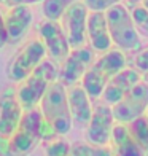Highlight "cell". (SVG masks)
<instances>
[{
  "mask_svg": "<svg viewBox=\"0 0 148 156\" xmlns=\"http://www.w3.org/2000/svg\"><path fill=\"white\" fill-rule=\"evenodd\" d=\"M126 64H128V61H126V56L121 49H108V51L102 53L100 58L94 59L88 72L81 78V86L93 101L100 99L111 76L116 75L119 70H123Z\"/></svg>",
  "mask_w": 148,
  "mask_h": 156,
  "instance_id": "6da1fadb",
  "label": "cell"
},
{
  "mask_svg": "<svg viewBox=\"0 0 148 156\" xmlns=\"http://www.w3.org/2000/svg\"><path fill=\"white\" fill-rule=\"evenodd\" d=\"M41 115L45 121L56 131L58 136H65L72 129V116L69 108L67 86L61 80H56L48 86L41 97Z\"/></svg>",
  "mask_w": 148,
  "mask_h": 156,
  "instance_id": "7a4b0ae2",
  "label": "cell"
},
{
  "mask_svg": "<svg viewBox=\"0 0 148 156\" xmlns=\"http://www.w3.org/2000/svg\"><path fill=\"white\" fill-rule=\"evenodd\" d=\"M110 38L118 49L123 53H136L142 48L140 34L132 21L131 10L123 3H118L105 11Z\"/></svg>",
  "mask_w": 148,
  "mask_h": 156,
  "instance_id": "3957f363",
  "label": "cell"
},
{
  "mask_svg": "<svg viewBox=\"0 0 148 156\" xmlns=\"http://www.w3.org/2000/svg\"><path fill=\"white\" fill-rule=\"evenodd\" d=\"M59 78V69L53 61H41L32 72L23 80V84L16 91V97L23 110H30L37 105L48 86Z\"/></svg>",
  "mask_w": 148,
  "mask_h": 156,
  "instance_id": "277c9868",
  "label": "cell"
},
{
  "mask_svg": "<svg viewBox=\"0 0 148 156\" xmlns=\"http://www.w3.org/2000/svg\"><path fill=\"white\" fill-rule=\"evenodd\" d=\"M41 127H43V115L37 108L24 110L21 121L8 139V154L21 156L32 151L41 140Z\"/></svg>",
  "mask_w": 148,
  "mask_h": 156,
  "instance_id": "5b68a950",
  "label": "cell"
},
{
  "mask_svg": "<svg viewBox=\"0 0 148 156\" xmlns=\"http://www.w3.org/2000/svg\"><path fill=\"white\" fill-rule=\"evenodd\" d=\"M148 108V84L139 81L121 101L111 105L113 118L116 123L129 124L136 118L145 115Z\"/></svg>",
  "mask_w": 148,
  "mask_h": 156,
  "instance_id": "8992f818",
  "label": "cell"
},
{
  "mask_svg": "<svg viewBox=\"0 0 148 156\" xmlns=\"http://www.w3.org/2000/svg\"><path fill=\"white\" fill-rule=\"evenodd\" d=\"M89 10L84 2L75 0L72 2L64 15L61 16L59 23L65 32L70 48H80L86 43V23H88Z\"/></svg>",
  "mask_w": 148,
  "mask_h": 156,
  "instance_id": "52a82bcc",
  "label": "cell"
},
{
  "mask_svg": "<svg viewBox=\"0 0 148 156\" xmlns=\"http://www.w3.org/2000/svg\"><path fill=\"white\" fill-rule=\"evenodd\" d=\"M115 123L116 121L113 118L111 105L97 102L96 105H93V115L86 126V140L94 145H110Z\"/></svg>",
  "mask_w": 148,
  "mask_h": 156,
  "instance_id": "ba28073f",
  "label": "cell"
},
{
  "mask_svg": "<svg viewBox=\"0 0 148 156\" xmlns=\"http://www.w3.org/2000/svg\"><path fill=\"white\" fill-rule=\"evenodd\" d=\"M45 56H46V48L43 45V41H41V38L40 40L35 38V40L29 41L11 62L10 70H8L10 80L15 83L23 81L45 59Z\"/></svg>",
  "mask_w": 148,
  "mask_h": 156,
  "instance_id": "9c48e42d",
  "label": "cell"
},
{
  "mask_svg": "<svg viewBox=\"0 0 148 156\" xmlns=\"http://www.w3.org/2000/svg\"><path fill=\"white\" fill-rule=\"evenodd\" d=\"M94 59V49L91 46L83 45L80 48H72L65 61L62 62V69L59 70V80L65 86L76 84L81 81L83 75L88 72Z\"/></svg>",
  "mask_w": 148,
  "mask_h": 156,
  "instance_id": "30bf717a",
  "label": "cell"
},
{
  "mask_svg": "<svg viewBox=\"0 0 148 156\" xmlns=\"http://www.w3.org/2000/svg\"><path fill=\"white\" fill-rule=\"evenodd\" d=\"M40 37L46 48V54L56 66L65 61L72 48L69 45L65 32L59 21H53V19L43 21L40 24Z\"/></svg>",
  "mask_w": 148,
  "mask_h": 156,
  "instance_id": "8fae6325",
  "label": "cell"
},
{
  "mask_svg": "<svg viewBox=\"0 0 148 156\" xmlns=\"http://www.w3.org/2000/svg\"><path fill=\"white\" fill-rule=\"evenodd\" d=\"M139 81H142V73L134 67H124L119 70L116 75L111 76V80L107 83L104 93H102V101L108 105H115L136 86Z\"/></svg>",
  "mask_w": 148,
  "mask_h": 156,
  "instance_id": "7c38bea8",
  "label": "cell"
},
{
  "mask_svg": "<svg viewBox=\"0 0 148 156\" xmlns=\"http://www.w3.org/2000/svg\"><path fill=\"white\" fill-rule=\"evenodd\" d=\"M23 113L24 110L16 97V91L13 88L5 89L0 96V139H10Z\"/></svg>",
  "mask_w": 148,
  "mask_h": 156,
  "instance_id": "4fadbf2b",
  "label": "cell"
},
{
  "mask_svg": "<svg viewBox=\"0 0 148 156\" xmlns=\"http://www.w3.org/2000/svg\"><path fill=\"white\" fill-rule=\"evenodd\" d=\"M69 108L72 116V126H76L80 129H84L88 126L91 115H93V99L88 96L81 84H72L67 89Z\"/></svg>",
  "mask_w": 148,
  "mask_h": 156,
  "instance_id": "5bb4252c",
  "label": "cell"
},
{
  "mask_svg": "<svg viewBox=\"0 0 148 156\" xmlns=\"http://www.w3.org/2000/svg\"><path fill=\"white\" fill-rule=\"evenodd\" d=\"M86 40L94 53H105L111 49V38L104 11H89L86 23Z\"/></svg>",
  "mask_w": 148,
  "mask_h": 156,
  "instance_id": "9a60e30c",
  "label": "cell"
},
{
  "mask_svg": "<svg viewBox=\"0 0 148 156\" xmlns=\"http://www.w3.org/2000/svg\"><path fill=\"white\" fill-rule=\"evenodd\" d=\"M33 21V15L29 8V5H15L10 6V10L6 11L3 16L6 35H8V41H18L26 35L29 30V27Z\"/></svg>",
  "mask_w": 148,
  "mask_h": 156,
  "instance_id": "2e32d148",
  "label": "cell"
},
{
  "mask_svg": "<svg viewBox=\"0 0 148 156\" xmlns=\"http://www.w3.org/2000/svg\"><path fill=\"white\" fill-rule=\"evenodd\" d=\"M111 150L116 156H145L136 139L132 137L128 124L115 123L111 131Z\"/></svg>",
  "mask_w": 148,
  "mask_h": 156,
  "instance_id": "e0dca14e",
  "label": "cell"
},
{
  "mask_svg": "<svg viewBox=\"0 0 148 156\" xmlns=\"http://www.w3.org/2000/svg\"><path fill=\"white\" fill-rule=\"evenodd\" d=\"M128 127L132 134V137L139 144V147L142 148L143 154L148 156V116L142 115V116L136 118L134 121L128 124Z\"/></svg>",
  "mask_w": 148,
  "mask_h": 156,
  "instance_id": "ac0fdd59",
  "label": "cell"
},
{
  "mask_svg": "<svg viewBox=\"0 0 148 156\" xmlns=\"http://www.w3.org/2000/svg\"><path fill=\"white\" fill-rule=\"evenodd\" d=\"M70 156H115L108 145H94L89 142H76L70 145Z\"/></svg>",
  "mask_w": 148,
  "mask_h": 156,
  "instance_id": "d6986e66",
  "label": "cell"
},
{
  "mask_svg": "<svg viewBox=\"0 0 148 156\" xmlns=\"http://www.w3.org/2000/svg\"><path fill=\"white\" fill-rule=\"evenodd\" d=\"M75 0H43V15L46 19L59 21L67 6Z\"/></svg>",
  "mask_w": 148,
  "mask_h": 156,
  "instance_id": "ffe728a7",
  "label": "cell"
},
{
  "mask_svg": "<svg viewBox=\"0 0 148 156\" xmlns=\"http://www.w3.org/2000/svg\"><path fill=\"white\" fill-rule=\"evenodd\" d=\"M131 16L140 37L148 38V10L142 5H136L131 8Z\"/></svg>",
  "mask_w": 148,
  "mask_h": 156,
  "instance_id": "44dd1931",
  "label": "cell"
},
{
  "mask_svg": "<svg viewBox=\"0 0 148 156\" xmlns=\"http://www.w3.org/2000/svg\"><path fill=\"white\" fill-rule=\"evenodd\" d=\"M46 156H70V145L61 139L49 140L46 145Z\"/></svg>",
  "mask_w": 148,
  "mask_h": 156,
  "instance_id": "7402d4cb",
  "label": "cell"
},
{
  "mask_svg": "<svg viewBox=\"0 0 148 156\" xmlns=\"http://www.w3.org/2000/svg\"><path fill=\"white\" fill-rule=\"evenodd\" d=\"M89 11H107L108 8L121 3L123 0H83Z\"/></svg>",
  "mask_w": 148,
  "mask_h": 156,
  "instance_id": "603a6c76",
  "label": "cell"
},
{
  "mask_svg": "<svg viewBox=\"0 0 148 156\" xmlns=\"http://www.w3.org/2000/svg\"><path fill=\"white\" fill-rule=\"evenodd\" d=\"M134 69H137L140 73H148V46L146 48H140L139 53L134 56Z\"/></svg>",
  "mask_w": 148,
  "mask_h": 156,
  "instance_id": "cb8c5ba5",
  "label": "cell"
},
{
  "mask_svg": "<svg viewBox=\"0 0 148 156\" xmlns=\"http://www.w3.org/2000/svg\"><path fill=\"white\" fill-rule=\"evenodd\" d=\"M6 43H8V35H6L5 23H3V16H2V13H0V49H2Z\"/></svg>",
  "mask_w": 148,
  "mask_h": 156,
  "instance_id": "d4e9b609",
  "label": "cell"
},
{
  "mask_svg": "<svg viewBox=\"0 0 148 156\" xmlns=\"http://www.w3.org/2000/svg\"><path fill=\"white\" fill-rule=\"evenodd\" d=\"M38 2H43V0H5L3 3L8 6H15V5H32Z\"/></svg>",
  "mask_w": 148,
  "mask_h": 156,
  "instance_id": "484cf974",
  "label": "cell"
},
{
  "mask_svg": "<svg viewBox=\"0 0 148 156\" xmlns=\"http://www.w3.org/2000/svg\"><path fill=\"white\" fill-rule=\"evenodd\" d=\"M140 2H142V0H128V3H129L131 6H136V5H140Z\"/></svg>",
  "mask_w": 148,
  "mask_h": 156,
  "instance_id": "4316f807",
  "label": "cell"
},
{
  "mask_svg": "<svg viewBox=\"0 0 148 156\" xmlns=\"http://www.w3.org/2000/svg\"><path fill=\"white\" fill-rule=\"evenodd\" d=\"M140 5H142V6H145V8L148 10V0H142V2H140Z\"/></svg>",
  "mask_w": 148,
  "mask_h": 156,
  "instance_id": "83f0119b",
  "label": "cell"
},
{
  "mask_svg": "<svg viewBox=\"0 0 148 156\" xmlns=\"http://www.w3.org/2000/svg\"><path fill=\"white\" fill-rule=\"evenodd\" d=\"M143 81H145V83L148 84V73H145V80H143Z\"/></svg>",
  "mask_w": 148,
  "mask_h": 156,
  "instance_id": "f1b7e54d",
  "label": "cell"
},
{
  "mask_svg": "<svg viewBox=\"0 0 148 156\" xmlns=\"http://www.w3.org/2000/svg\"><path fill=\"white\" fill-rule=\"evenodd\" d=\"M145 115H146V116H148V108H146V112H145Z\"/></svg>",
  "mask_w": 148,
  "mask_h": 156,
  "instance_id": "f546056e",
  "label": "cell"
},
{
  "mask_svg": "<svg viewBox=\"0 0 148 156\" xmlns=\"http://www.w3.org/2000/svg\"><path fill=\"white\" fill-rule=\"evenodd\" d=\"M3 2H5V0H0V3H3Z\"/></svg>",
  "mask_w": 148,
  "mask_h": 156,
  "instance_id": "4dcf8cb0",
  "label": "cell"
}]
</instances>
